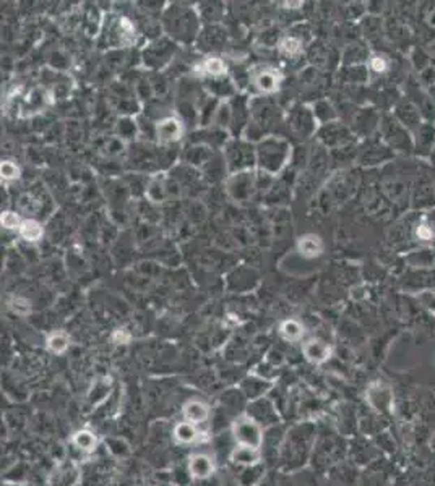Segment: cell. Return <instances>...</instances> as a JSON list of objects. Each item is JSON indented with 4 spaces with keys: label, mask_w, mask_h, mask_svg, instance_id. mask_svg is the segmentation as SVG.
<instances>
[{
    "label": "cell",
    "mask_w": 435,
    "mask_h": 486,
    "mask_svg": "<svg viewBox=\"0 0 435 486\" xmlns=\"http://www.w3.org/2000/svg\"><path fill=\"white\" fill-rule=\"evenodd\" d=\"M182 133H184V127H182V123L174 117L162 118L156 125V136L160 143L177 141L182 136Z\"/></svg>",
    "instance_id": "13"
},
{
    "label": "cell",
    "mask_w": 435,
    "mask_h": 486,
    "mask_svg": "<svg viewBox=\"0 0 435 486\" xmlns=\"http://www.w3.org/2000/svg\"><path fill=\"white\" fill-rule=\"evenodd\" d=\"M298 250L304 258H315L320 256L323 251V242L319 235L307 234L300 237L298 242Z\"/></svg>",
    "instance_id": "16"
},
{
    "label": "cell",
    "mask_w": 435,
    "mask_h": 486,
    "mask_svg": "<svg viewBox=\"0 0 435 486\" xmlns=\"http://www.w3.org/2000/svg\"><path fill=\"white\" fill-rule=\"evenodd\" d=\"M266 430L259 421L252 418L250 415L244 414L237 415L229 425V434L232 443L236 446H247V448L264 449Z\"/></svg>",
    "instance_id": "1"
},
{
    "label": "cell",
    "mask_w": 435,
    "mask_h": 486,
    "mask_svg": "<svg viewBox=\"0 0 435 486\" xmlns=\"http://www.w3.org/2000/svg\"><path fill=\"white\" fill-rule=\"evenodd\" d=\"M83 480V467L77 460L66 459L59 462L49 477V486H78Z\"/></svg>",
    "instance_id": "5"
},
{
    "label": "cell",
    "mask_w": 435,
    "mask_h": 486,
    "mask_svg": "<svg viewBox=\"0 0 435 486\" xmlns=\"http://www.w3.org/2000/svg\"><path fill=\"white\" fill-rule=\"evenodd\" d=\"M288 157V145L280 140H266L260 145L259 161L260 166L270 172H278L284 166Z\"/></svg>",
    "instance_id": "4"
},
{
    "label": "cell",
    "mask_w": 435,
    "mask_h": 486,
    "mask_svg": "<svg viewBox=\"0 0 435 486\" xmlns=\"http://www.w3.org/2000/svg\"><path fill=\"white\" fill-rule=\"evenodd\" d=\"M181 414H182V420L190 421V423H194L201 428V426H205L211 420V416H213V410H211V407L206 404L205 400L189 399L185 400L184 405H182Z\"/></svg>",
    "instance_id": "6"
},
{
    "label": "cell",
    "mask_w": 435,
    "mask_h": 486,
    "mask_svg": "<svg viewBox=\"0 0 435 486\" xmlns=\"http://www.w3.org/2000/svg\"><path fill=\"white\" fill-rule=\"evenodd\" d=\"M278 47H280V51L288 57L299 56V54L303 52V49H304L303 41H300V39L296 38V36H284L280 41Z\"/></svg>",
    "instance_id": "20"
},
{
    "label": "cell",
    "mask_w": 435,
    "mask_h": 486,
    "mask_svg": "<svg viewBox=\"0 0 435 486\" xmlns=\"http://www.w3.org/2000/svg\"><path fill=\"white\" fill-rule=\"evenodd\" d=\"M18 234L26 242H38L43 239V226L34 219H24L20 226Z\"/></svg>",
    "instance_id": "18"
},
{
    "label": "cell",
    "mask_w": 435,
    "mask_h": 486,
    "mask_svg": "<svg viewBox=\"0 0 435 486\" xmlns=\"http://www.w3.org/2000/svg\"><path fill=\"white\" fill-rule=\"evenodd\" d=\"M105 444L106 450H109L112 455H116V457H123V455L130 454V446L121 438H107Z\"/></svg>",
    "instance_id": "21"
},
{
    "label": "cell",
    "mask_w": 435,
    "mask_h": 486,
    "mask_svg": "<svg viewBox=\"0 0 435 486\" xmlns=\"http://www.w3.org/2000/svg\"><path fill=\"white\" fill-rule=\"evenodd\" d=\"M187 477L190 478V482L194 483H205L210 482L211 478L216 475L218 464L213 454L205 453V450H197V453L190 454L187 459Z\"/></svg>",
    "instance_id": "2"
},
{
    "label": "cell",
    "mask_w": 435,
    "mask_h": 486,
    "mask_svg": "<svg viewBox=\"0 0 435 486\" xmlns=\"http://www.w3.org/2000/svg\"><path fill=\"white\" fill-rule=\"evenodd\" d=\"M200 70H201V73H205L206 77L218 78V77L224 75L226 73V63L218 57H208V58H205L204 62H201Z\"/></svg>",
    "instance_id": "19"
},
{
    "label": "cell",
    "mask_w": 435,
    "mask_h": 486,
    "mask_svg": "<svg viewBox=\"0 0 435 486\" xmlns=\"http://www.w3.org/2000/svg\"><path fill=\"white\" fill-rule=\"evenodd\" d=\"M271 389H273V384H271L270 381L259 378L257 375L244 379L241 384L242 394L245 395V399L249 400V402H252V400L265 398V395L270 394Z\"/></svg>",
    "instance_id": "12"
},
{
    "label": "cell",
    "mask_w": 435,
    "mask_h": 486,
    "mask_svg": "<svg viewBox=\"0 0 435 486\" xmlns=\"http://www.w3.org/2000/svg\"><path fill=\"white\" fill-rule=\"evenodd\" d=\"M278 334L281 336V339L289 342V344H296V342L303 340V337L305 334L304 324L298 320H284L281 321L278 326Z\"/></svg>",
    "instance_id": "14"
},
{
    "label": "cell",
    "mask_w": 435,
    "mask_h": 486,
    "mask_svg": "<svg viewBox=\"0 0 435 486\" xmlns=\"http://www.w3.org/2000/svg\"><path fill=\"white\" fill-rule=\"evenodd\" d=\"M204 431H201L200 426H197L190 421L181 420L174 423L171 430V436L174 439L176 444L179 446H195L199 444L201 438H204Z\"/></svg>",
    "instance_id": "8"
},
{
    "label": "cell",
    "mask_w": 435,
    "mask_h": 486,
    "mask_svg": "<svg viewBox=\"0 0 435 486\" xmlns=\"http://www.w3.org/2000/svg\"><path fill=\"white\" fill-rule=\"evenodd\" d=\"M370 67H372V70H374V72L383 73V72H387L388 63H387V61H385L383 57L375 56V57H372V61H370Z\"/></svg>",
    "instance_id": "25"
},
{
    "label": "cell",
    "mask_w": 435,
    "mask_h": 486,
    "mask_svg": "<svg viewBox=\"0 0 435 486\" xmlns=\"http://www.w3.org/2000/svg\"><path fill=\"white\" fill-rule=\"evenodd\" d=\"M10 308L20 316H26L29 311H31V305H29V301L23 299V297H17V299L10 301Z\"/></svg>",
    "instance_id": "22"
},
{
    "label": "cell",
    "mask_w": 435,
    "mask_h": 486,
    "mask_svg": "<svg viewBox=\"0 0 435 486\" xmlns=\"http://www.w3.org/2000/svg\"><path fill=\"white\" fill-rule=\"evenodd\" d=\"M229 462L241 469L257 467V465H261L265 462L264 450L234 444L229 450Z\"/></svg>",
    "instance_id": "7"
},
{
    "label": "cell",
    "mask_w": 435,
    "mask_h": 486,
    "mask_svg": "<svg viewBox=\"0 0 435 486\" xmlns=\"http://www.w3.org/2000/svg\"><path fill=\"white\" fill-rule=\"evenodd\" d=\"M245 414L259 421L265 430L281 423V414L278 410V405H276L275 400L270 399L268 395L249 402V405H247L245 409Z\"/></svg>",
    "instance_id": "3"
},
{
    "label": "cell",
    "mask_w": 435,
    "mask_h": 486,
    "mask_svg": "<svg viewBox=\"0 0 435 486\" xmlns=\"http://www.w3.org/2000/svg\"><path fill=\"white\" fill-rule=\"evenodd\" d=\"M303 355L304 359L312 365H323L331 359L333 355V349L328 345V342L322 339H309L303 344Z\"/></svg>",
    "instance_id": "10"
},
{
    "label": "cell",
    "mask_w": 435,
    "mask_h": 486,
    "mask_svg": "<svg viewBox=\"0 0 435 486\" xmlns=\"http://www.w3.org/2000/svg\"><path fill=\"white\" fill-rule=\"evenodd\" d=\"M46 347L49 352H52V354L62 355L66 354L68 347H70V337H68L67 332L63 331H54L47 336Z\"/></svg>",
    "instance_id": "17"
},
{
    "label": "cell",
    "mask_w": 435,
    "mask_h": 486,
    "mask_svg": "<svg viewBox=\"0 0 435 486\" xmlns=\"http://www.w3.org/2000/svg\"><path fill=\"white\" fill-rule=\"evenodd\" d=\"M432 235H434V232L429 229V226L426 224H421L418 227V237L419 239H422V240H431L432 239Z\"/></svg>",
    "instance_id": "26"
},
{
    "label": "cell",
    "mask_w": 435,
    "mask_h": 486,
    "mask_svg": "<svg viewBox=\"0 0 435 486\" xmlns=\"http://www.w3.org/2000/svg\"><path fill=\"white\" fill-rule=\"evenodd\" d=\"M111 393H112L111 379L109 378L100 379L98 383L93 384V388L90 389V393H88V395H86V400L91 407H98V405L105 404L106 400L111 398Z\"/></svg>",
    "instance_id": "15"
},
{
    "label": "cell",
    "mask_w": 435,
    "mask_h": 486,
    "mask_svg": "<svg viewBox=\"0 0 435 486\" xmlns=\"http://www.w3.org/2000/svg\"><path fill=\"white\" fill-rule=\"evenodd\" d=\"M22 219H20L17 212H12V211H7V212H3L2 214V227H5V229H8V230H13V229H20V226H22Z\"/></svg>",
    "instance_id": "23"
},
{
    "label": "cell",
    "mask_w": 435,
    "mask_h": 486,
    "mask_svg": "<svg viewBox=\"0 0 435 486\" xmlns=\"http://www.w3.org/2000/svg\"><path fill=\"white\" fill-rule=\"evenodd\" d=\"M281 81V75L276 68L261 67L260 70L252 73V84L259 89L260 93H273L278 89Z\"/></svg>",
    "instance_id": "11"
},
{
    "label": "cell",
    "mask_w": 435,
    "mask_h": 486,
    "mask_svg": "<svg viewBox=\"0 0 435 486\" xmlns=\"http://www.w3.org/2000/svg\"><path fill=\"white\" fill-rule=\"evenodd\" d=\"M72 448L78 450V453L85 454L90 457V455H95L101 448V439L95 431L90 428H82L77 430L75 433L72 434L70 438Z\"/></svg>",
    "instance_id": "9"
},
{
    "label": "cell",
    "mask_w": 435,
    "mask_h": 486,
    "mask_svg": "<svg viewBox=\"0 0 435 486\" xmlns=\"http://www.w3.org/2000/svg\"><path fill=\"white\" fill-rule=\"evenodd\" d=\"M114 340L121 342V344H125V342L130 340V334L125 329H117L114 332Z\"/></svg>",
    "instance_id": "27"
},
{
    "label": "cell",
    "mask_w": 435,
    "mask_h": 486,
    "mask_svg": "<svg viewBox=\"0 0 435 486\" xmlns=\"http://www.w3.org/2000/svg\"><path fill=\"white\" fill-rule=\"evenodd\" d=\"M0 173H2L3 180H15V178H18L20 175V168L17 164L10 162V161H3L2 167H0Z\"/></svg>",
    "instance_id": "24"
}]
</instances>
